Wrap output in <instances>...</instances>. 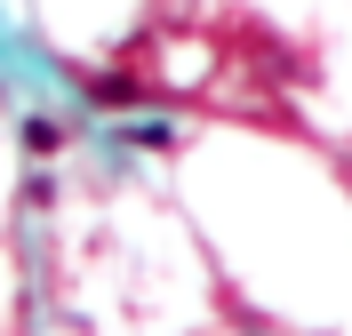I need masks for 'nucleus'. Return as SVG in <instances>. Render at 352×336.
Listing matches in <instances>:
<instances>
[{"label": "nucleus", "instance_id": "nucleus-1", "mask_svg": "<svg viewBox=\"0 0 352 336\" xmlns=\"http://www.w3.org/2000/svg\"><path fill=\"white\" fill-rule=\"evenodd\" d=\"M24 144H32V153H56L65 128H56V120H24Z\"/></svg>", "mask_w": 352, "mask_h": 336}, {"label": "nucleus", "instance_id": "nucleus-2", "mask_svg": "<svg viewBox=\"0 0 352 336\" xmlns=\"http://www.w3.org/2000/svg\"><path fill=\"white\" fill-rule=\"evenodd\" d=\"M88 96L96 104H136V80H88Z\"/></svg>", "mask_w": 352, "mask_h": 336}]
</instances>
